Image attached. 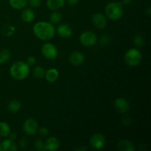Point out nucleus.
<instances>
[{
	"label": "nucleus",
	"instance_id": "8",
	"mask_svg": "<svg viewBox=\"0 0 151 151\" xmlns=\"http://www.w3.org/2000/svg\"><path fill=\"white\" fill-rule=\"evenodd\" d=\"M89 145L94 150H101L106 145V137L100 133L94 134L90 138Z\"/></svg>",
	"mask_w": 151,
	"mask_h": 151
},
{
	"label": "nucleus",
	"instance_id": "22",
	"mask_svg": "<svg viewBox=\"0 0 151 151\" xmlns=\"http://www.w3.org/2000/svg\"><path fill=\"white\" fill-rule=\"evenodd\" d=\"M22 108V104L17 100H13L7 105V109L11 113H16L19 111Z\"/></svg>",
	"mask_w": 151,
	"mask_h": 151
},
{
	"label": "nucleus",
	"instance_id": "28",
	"mask_svg": "<svg viewBox=\"0 0 151 151\" xmlns=\"http://www.w3.org/2000/svg\"><path fill=\"white\" fill-rule=\"evenodd\" d=\"M111 42V38L108 35H103L100 38V43L102 46L109 45Z\"/></svg>",
	"mask_w": 151,
	"mask_h": 151
},
{
	"label": "nucleus",
	"instance_id": "7",
	"mask_svg": "<svg viewBox=\"0 0 151 151\" xmlns=\"http://www.w3.org/2000/svg\"><path fill=\"white\" fill-rule=\"evenodd\" d=\"M38 123L36 119L33 118H28L23 124V131L27 136H33L38 133Z\"/></svg>",
	"mask_w": 151,
	"mask_h": 151
},
{
	"label": "nucleus",
	"instance_id": "35",
	"mask_svg": "<svg viewBox=\"0 0 151 151\" xmlns=\"http://www.w3.org/2000/svg\"><path fill=\"white\" fill-rule=\"evenodd\" d=\"M9 138L12 140H16V138H17V135H16V133H10V135H9Z\"/></svg>",
	"mask_w": 151,
	"mask_h": 151
},
{
	"label": "nucleus",
	"instance_id": "12",
	"mask_svg": "<svg viewBox=\"0 0 151 151\" xmlns=\"http://www.w3.org/2000/svg\"><path fill=\"white\" fill-rule=\"evenodd\" d=\"M60 142L58 138L55 137H50L46 139L44 142V147L46 150L55 151L58 150L60 147Z\"/></svg>",
	"mask_w": 151,
	"mask_h": 151
},
{
	"label": "nucleus",
	"instance_id": "11",
	"mask_svg": "<svg viewBox=\"0 0 151 151\" xmlns=\"http://www.w3.org/2000/svg\"><path fill=\"white\" fill-rule=\"evenodd\" d=\"M114 107L118 112L121 114H125L130 109V105L128 100L123 97H118L114 101Z\"/></svg>",
	"mask_w": 151,
	"mask_h": 151
},
{
	"label": "nucleus",
	"instance_id": "3",
	"mask_svg": "<svg viewBox=\"0 0 151 151\" xmlns=\"http://www.w3.org/2000/svg\"><path fill=\"white\" fill-rule=\"evenodd\" d=\"M106 16L112 21H117L124 16L123 4L118 1L108 3L105 8Z\"/></svg>",
	"mask_w": 151,
	"mask_h": 151
},
{
	"label": "nucleus",
	"instance_id": "9",
	"mask_svg": "<svg viewBox=\"0 0 151 151\" xmlns=\"http://www.w3.org/2000/svg\"><path fill=\"white\" fill-rule=\"evenodd\" d=\"M91 22L94 27L98 29H105L108 24L107 18L102 13H97L93 15L91 18Z\"/></svg>",
	"mask_w": 151,
	"mask_h": 151
},
{
	"label": "nucleus",
	"instance_id": "31",
	"mask_svg": "<svg viewBox=\"0 0 151 151\" xmlns=\"http://www.w3.org/2000/svg\"><path fill=\"white\" fill-rule=\"evenodd\" d=\"M25 62L27 63L28 66H34V65H35V63H36V58H35V57H34V56H29V57H27V58L26 59V61Z\"/></svg>",
	"mask_w": 151,
	"mask_h": 151
},
{
	"label": "nucleus",
	"instance_id": "21",
	"mask_svg": "<svg viewBox=\"0 0 151 151\" xmlns=\"http://www.w3.org/2000/svg\"><path fill=\"white\" fill-rule=\"evenodd\" d=\"M28 0H9V4L16 10H22L27 6Z\"/></svg>",
	"mask_w": 151,
	"mask_h": 151
},
{
	"label": "nucleus",
	"instance_id": "6",
	"mask_svg": "<svg viewBox=\"0 0 151 151\" xmlns=\"http://www.w3.org/2000/svg\"><path fill=\"white\" fill-rule=\"evenodd\" d=\"M41 53L45 58L48 60H54L58 55V50L54 44L47 42L43 44L41 47Z\"/></svg>",
	"mask_w": 151,
	"mask_h": 151
},
{
	"label": "nucleus",
	"instance_id": "19",
	"mask_svg": "<svg viewBox=\"0 0 151 151\" xmlns=\"http://www.w3.org/2000/svg\"><path fill=\"white\" fill-rule=\"evenodd\" d=\"M63 20V14L58 10H53L50 15V22L52 24H58Z\"/></svg>",
	"mask_w": 151,
	"mask_h": 151
},
{
	"label": "nucleus",
	"instance_id": "17",
	"mask_svg": "<svg viewBox=\"0 0 151 151\" xmlns=\"http://www.w3.org/2000/svg\"><path fill=\"white\" fill-rule=\"evenodd\" d=\"M66 0H47V6L51 10H58L65 5Z\"/></svg>",
	"mask_w": 151,
	"mask_h": 151
},
{
	"label": "nucleus",
	"instance_id": "4",
	"mask_svg": "<svg viewBox=\"0 0 151 151\" xmlns=\"http://www.w3.org/2000/svg\"><path fill=\"white\" fill-rule=\"evenodd\" d=\"M142 55L138 49L131 48L127 50L124 55V60L129 66H137L141 63Z\"/></svg>",
	"mask_w": 151,
	"mask_h": 151
},
{
	"label": "nucleus",
	"instance_id": "2",
	"mask_svg": "<svg viewBox=\"0 0 151 151\" xmlns=\"http://www.w3.org/2000/svg\"><path fill=\"white\" fill-rule=\"evenodd\" d=\"M30 73V66L25 61L15 62L10 68V75L16 81H23L29 76Z\"/></svg>",
	"mask_w": 151,
	"mask_h": 151
},
{
	"label": "nucleus",
	"instance_id": "18",
	"mask_svg": "<svg viewBox=\"0 0 151 151\" xmlns=\"http://www.w3.org/2000/svg\"><path fill=\"white\" fill-rule=\"evenodd\" d=\"M117 147L121 151H134V145L130 140L122 139L118 142Z\"/></svg>",
	"mask_w": 151,
	"mask_h": 151
},
{
	"label": "nucleus",
	"instance_id": "13",
	"mask_svg": "<svg viewBox=\"0 0 151 151\" xmlns=\"http://www.w3.org/2000/svg\"><path fill=\"white\" fill-rule=\"evenodd\" d=\"M57 33L60 38H69L72 35V29L67 24H60L57 27Z\"/></svg>",
	"mask_w": 151,
	"mask_h": 151
},
{
	"label": "nucleus",
	"instance_id": "25",
	"mask_svg": "<svg viewBox=\"0 0 151 151\" xmlns=\"http://www.w3.org/2000/svg\"><path fill=\"white\" fill-rule=\"evenodd\" d=\"M15 31H16V28L13 25H6L3 27L2 29L3 35L7 37L13 35L15 33Z\"/></svg>",
	"mask_w": 151,
	"mask_h": 151
},
{
	"label": "nucleus",
	"instance_id": "5",
	"mask_svg": "<svg viewBox=\"0 0 151 151\" xmlns=\"http://www.w3.org/2000/svg\"><path fill=\"white\" fill-rule=\"evenodd\" d=\"M80 41L86 47H94L97 43V36L93 31L86 30L83 32L80 35Z\"/></svg>",
	"mask_w": 151,
	"mask_h": 151
},
{
	"label": "nucleus",
	"instance_id": "32",
	"mask_svg": "<svg viewBox=\"0 0 151 151\" xmlns=\"http://www.w3.org/2000/svg\"><path fill=\"white\" fill-rule=\"evenodd\" d=\"M27 140L25 138L21 139L19 142V145L21 148H25L27 147Z\"/></svg>",
	"mask_w": 151,
	"mask_h": 151
},
{
	"label": "nucleus",
	"instance_id": "27",
	"mask_svg": "<svg viewBox=\"0 0 151 151\" xmlns=\"http://www.w3.org/2000/svg\"><path fill=\"white\" fill-rule=\"evenodd\" d=\"M35 148L37 150H46L45 147H44V142L40 139H36L35 142Z\"/></svg>",
	"mask_w": 151,
	"mask_h": 151
},
{
	"label": "nucleus",
	"instance_id": "34",
	"mask_svg": "<svg viewBox=\"0 0 151 151\" xmlns=\"http://www.w3.org/2000/svg\"><path fill=\"white\" fill-rule=\"evenodd\" d=\"M133 2V0H121V3L123 5H130Z\"/></svg>",
	"mask_w": 151,
	"mask_h": 151
},
{
	"label": "nucleus",
	"instance_id": "15",
	"mask_svg": "<svg viewBox=\"0 0 151 151\" xmlns=\"http://www.w3.org/2000/svg\"><path fill=\"white\" fill-rule=\"evenodd\" d=\"M46 80L49 83H55L58 81L59 78V72L55 68H50L46 71L44 75Z\"/></svg>",
	"mask_w": 151,
	"mask_h": 151
},
{
	"label": "nucleus",
	"instance_id": "29",
	"mask_svg": "<svg viewBox=\"0 0 151 151\" xmlns=\"http://www.w3.org/2000/svg\"><path fill=\"white\" fill-rule=\"evenodd\" d=\"M27 3L32 8H38L41 6V0H28Z\"/></svg>",
	"mask_w": 151,
	"mask_h": 151
},
{
	"label": "nucleus",
	"instance_id": "16",
	"mask_svg": "<svg viewBox=\"0 0 151 151\" xmlns=\"http://www.w3.org/2000/svg\"><path fill=\"white\" fill-rule=\"evenodd\" d=\"M21 18L25 23H31L35 19V12L31 8H24L22 10Z\"/></svg>",
	"mask_w": 151,
	"mask_h": 151
},
{
	"label": "nucleus",
	"instance_id": "33",
	"mask_svg": "<svg viewBox=\"0 0 151 151\" xmlns=\"http://www.w3.org/2000/svg\"><path fill=\"white\" fill-rule=\"evenodd\" d=\"M80 0H66L67 3L69 4V5L70 6H75L77 5L79 2Z\"/></svg>",
	"mask_w": 151,
	"mask_h": 151
},
{
	"label": "nucleus",
	"instance_id": "26",
	"mask_svg": "<svg viewBox=\"0 0 151 151\" xmlns=\"http://www.w3.org/2000/svg\"><path fill=\"white\" fill-rule=\"evenodd\" d=\"M134 43L135 44L136 47H141L144 45L145 44V38H143L142 35H137L134 37Z\"/></svg>",
	"mask_w": 151,
	"mask_h": 151
},
{
	"label": "nucleus",
	"instance_id": "14",
	"mask_svg": "<svg viewBox=\"0 0 151 151\" xmlns=\"http://www.w3.org/2000/svg\"><path fill=\"white\" fill-rule=\"evenodd\" d=\"M18 150L14 140L10 138H6L0 143V151H16Z\"/></svg>",
	"mask_w": 151,
	"mask_h": 151
},
{
	"label": "nucleus",
	"instance_id": "20",
	"mask_svg": "<svg viewBox=\"0 0 151 151\" xmlns=\"http://www.w3.org/2000/svg\"><path fill=\"white\" fill-rule=\"evenodd\" d=\"M11 133V129L8 123L6 122H0V137L7 138Z\"/></svg>",
	"mask_w": 151,
	"mask_h": 151
},
{
	"label": "nucleus",
	"instance_id": "24",
	"mask_svg": "<svg viewBox=\"0 0 151 151\" xmlns=\"http://www.w3.org/2000/svg\"><path fill=\"white\" fill-rule=\"evenodd\" d=\"M45 72V69L41 66H36L33 69V75L37 78H44Z\"/></svg>",
	"mask_w": 151,
	"mask_h": 151
},
{
	"label": "nucleus",
	"instance_id": "30",
	"mask_svg": "<svg viewBox=\"0 0 151 151\" xmlns=\"http://www.w3.org/2000/svg\"><path fill=\"white\" fill-rule=\"evenodd\" d=\"M38 132L39 135L41 137H44V138H45L49 135V130L46 127H41V128H38Z\"/></svg>",
	"mask_w": 151,
	"mask_h": 151
},
{
	"label": "nucleus",
	"instance_id": "23",
	"mask_svg": "<svg viewBox=\"0 0 151 151\" xmlns=\"http://www.w3.org/2000/svg\"><path fill=\"white\" fill-rule=\"evenodd\" d=\"M11 58V52L7 49H4L0 52V64L7 63Z\"/></svg>",
	"mask_w": 151,
	"mask_h": 151
},
{
	"label": "nucleus",
	"instance_id": "1",
	"mask_svg": "<svg viewBox=\"0 0 151 151\" xmlns=\"http://www.w3.org/2000/svg\"><path fill=\"white\" fill-rule=\"evenodd\" d=\"M33 33L38 39L47 41L55 36L56 29L54 24L48 22H39L34 24Z\"/></svg>",
	"mask_w": 151,
	"mask_h": 151
},
{
	"label": "nucleus",
	"instance_id": "10",
	"mask_svg": "<svg viewBox=\"0 0 151 151\" xmlns=\"http://www.w3.org/2000/svg\"><path fill=\"white\" fill-rule=\"evenodd\" d=\"M86 60V56L83 52L79 51H75L70 54L69 57V61L72 65L79 66L83 64Z\"/></svg>",
	"mask_w": 151,
	"mask_h": 151
},
{
	"label": "nucleus",
	"instance_id": "36",
	"mask_svg": "<svg viewBox=\"0 0 151 151\" xmlns=\"http://www.w3.org/2000/svg\"><path fill=\"white\" fill-rule=\"evenodd\" d=\"M145 13H146V14H147V16H148V17H150V15H151V9H150V7H147V8L146 9Z\"/></svg>",
	"mask_w": 151,
	"mask_h": 151
}]
</instances>
